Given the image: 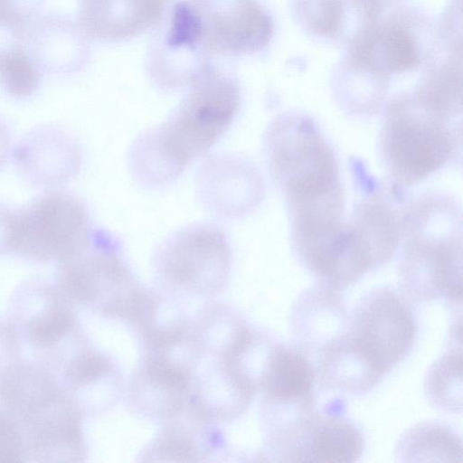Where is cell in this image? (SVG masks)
I'll list each match as a JSON object with an SVG mask.
<instances>
[{
	"label": "cell",
	"mask_w": 463,
	"mask_h": 463,
	"mask_svg": "<svg viewBox=\"0 0 463 463\" xmlns=\"http://www.w3.org/2000/svg\"><path fill=\"white\" fill-rule=\"evenodd\" d=\"M269 172L281 190L288 220H310L344 213L339 167L332 148L307 116L285 112L264 134Z\"/></svg>",
	"instance_id": "obj_2"
},
{
	"label": "cell",
	"mask_w": 463,
	"mask_h": 463,
	"mask_svg": "<svg viewBox=\"0 0 463 463\" xmlns=\"http://www.w3.org/2000/svg\"><path fill=\"white\" fill-rule=\"evenodd\" d=\"M10 150V137L6 128L0 122V166L5 162Z\"/></svg>",
	"instance_id": "obj_29"
},
{
	"label": "cell",
	"mask_w": 463,
	"mask_h": 463,
	"mask_svg": "<svg viewBox=\"0 0 463 463\" xmlns=\"http://www.w3.org/2000/svg\"><path fill=\"white\" fill-rule=\"evenodd\" d=\"M56 288L72 303L125 318L139 290L118 256L117 241L102 230H93L81 252L59 262Z\"/></svg>",
	"instance_id": "obj_8"
},
{
	"label": "cell",
	"mask_w": 463,
	"mask_h": 463,
	"mask_svg": "<svg viewBox=\"0 0 463 463\" xmlns=\"http://www.w3.org/2000/svg\"><path fill=\"white\" fill-rule=\"evenodd\" d=\"M14 209L0 203V254L10 253Z\"/></svg>",
	"instance_id": "obj_28"
},
{
	"label": "cell",
	"mask_w": 463,
	"mask_h": 463,
	"mask_svg": "<svg viewBox=\"0 0 463 463\" xmlns=\"http://www.w3.org/2000/svg\"><path fill=\"white\" fill-rule=\"evenodd\" d=\"M153 444L148 456L162 460L195 461L200 456L194 436L186 429L169 426Z\"/></svg>",
	"instance_id": "obj_26"
},
{
	"label": "cell",
	"mask_w": 463,
	"mask_h": 463,
	"mask_svg": "<svg viewBox=\"0 0 463 463\" xmlns=\"http://www.w3.org/2000/svg\"><path fill=\"white\" fill-rule=\"evenodd\" d=\"M41 0H0V26L20 34Z\"/></svg>",
	"instance_id": "obj_27"
},
{
	"label": "cell",
	"mask_w": 463,
	"mask_h": 463,
	"mask_svg": "<svg viewBox=\"0 0 463 463\" xmlns=\"http://www.w3.org/2000/svg\"><path fill=\"white\" fill-rule=\"evenodd\" d=\"M196 191L210 213L222 218H237L259 204L263 182L249 160L235 155H220L209 157L198 169Z\"/></svg>",
	"instance_id": "obj_13"
},
{
	"label": "cell",
	"mask_w": 463,
	"mask_h": 463,
	"mask_svg": "<svg viewBox=\"0 0 463 463\" xmlns=\"http://www.w3.org/2000/svg\"><path fill=\"white\" fill-rule=\"evenodd\" d=\"M163 10L164 0H80L79 24L91 37L122 40L152 26Z\"/></svg>",
	"instance_id": "obj_17"
},
{
	"label": "cell",
	"mask_w": 463,
	"mask_h": 463,
	"mask_svg": "<svg viewBox=\"0 0 463 463\" xmlns=\"http://www.w3.org/2000/svg\"><path fill=\"white\" fill-rule=\"evenodd\" d=\"M93 230L84 203L61 192L45 193L14 209L10 253L46 262L64 261L81 252Z\"/></svg>",
	"instance_id": "obj_7"
},
{
	"label": "cell",
	"mask_w": 463,
	"mask_h": 463,
	"mask_svg": "<svg viewBox=\"0 0 463 463\" xmlns=\"http://www.w3.org/2000/svg\"><path fill=\"white\" fill-rule=\"evenodd\" d=\"M461 348H453L438 359L425 381V393L436 407L447 411H461Z\"/></svg>",
	"instance_id": "obj_23"
},
{
	"label": "cell",
	"mask_w": 463,
	"mask_h": 463,
	"mask_svg": "<svg viewBox=\"0 0 463 463\" xmlns=\"http://www.w3.org/2000/svg\"><path fill=\"white\" fill-rule=\"evenodd\" d=\"M40 83V71L20 46L0 51V84L12 97L26 98Z\"/></svg>",
	"instance_id": "obj_25"
},
{
	"label": "cell",
	"mask_w": 463,
	"mask_h": 463,
	"mask_svg": "<svg viewBox=\"0 0 463 463\" xmlns=\"http://www.w3.org/2000/svg\"><path fill=\"white\" fill-rule=\"evenodd\" d=\"M364 448V435L353 421L316 408L285 432L279 458L285 462H354Z\"/></svg>",
	"instance_id": "obj_12"
},
{
	"label": "cell",
	"mask_w": 463,
	"mask_h": 463,
	"mask_svg": "<svg viewBox=\"0 0 463 463\" xmlns=\"http://www.w3.org/2000/svg\"><path fill=\"white\" fill-rule=\"evenodd\" d=\"M340 292L317 281L303 291L293 306L291 326L296 345L311 361L345 326L348 313Z\"/></svg>",
	"instance_id": "obj_15"
},
{
	"label": "cell",
	"mask_w": 463,
	"mask_h": 463,
	"mask_svg": "<svg viewBox=\"0 0 463 463\" xmlns=\"http://www.w3.org/2000/svg\"><path fill=\"white\" fill-rule=\"evenodd\" d=\"M316 373L310 358L297 345L273 344L266 359L259 392L269 402L315 399Z\"/></svg>",
	"instance_id": "obj_21"
},
{
	"label": "cell",
	"mask_w": 463,
	"mask_h": 463,
	"mask_svg": "<svg viewBox=\"0 0 463 463\" xmlns=\"http://www.w3.org/2000/svg\"><path fill=\"white\" fill-rule=\"evenodd\" d=\"M397 460L461 462L459 436L439 422H421L402 434L395 448Z\"/></svg>",
	"instance_id": "obj_22"
},
{
	"label": "cell",
	"mask_w": 463,
	"mask_h": 463,
	"mask_svg": "<svg viewBox=\"0 0 463 463\" xmlns=\"http://www.w3.org/2000/svg\"><path fill=\"white\" fill-rule=\"evenodd\" d=\"M72 304L56 287L39 282L23 286L14 298L8 324L36 350L44 367L60 366L83 343Z\"/></svg>",
	"instance_id": "obj_10"
},
{
	"label": "cell",
	"mask_w": 463,
	"mask_h": 463,
	"mask_svg": "<svg viewBox=\"0 0 463 463\" xmlns=\"http://www.w3.org/2000/svg\"><path fill=\"white\" fill-rule=\"evenodd\" d=\"M377 4H379L383 9L385 7H392L393 5H396L397 3L401 2L402 0H373Z\"/></svg>",
	"instance_id": "obj_30"
},
{
	"label": "cell",
	"mask_w": 463,
	"mask_h": 463,
	"mask_svg": "<svg viewBox=\"0 0 463 463\" xmlns=\"http://www.w3.org/2000/svg\"><path fill=\"white\" fill-rule=\"evenodd\" d=\"M192 86L167 118L129 148V172L144 187L173 183L225 134L239 111L240 89L229 77L205 71Z\"/></svg>",
	"instance_id": "obj_1"
},
{
	"label": "cell",
	"mask_w": 463,
	"mask_h": 463,
	"mask_svg": "<svg viewBox=\"0 0 463 463\" xmlns=\"http://www.w3.org/2000/svg\"><path fill=\"white\" fill-rule=\"evenodd\" d=\"M232 250L216 224L197 222L179 229L158 247L156 267L169 285L200 295L220 292L226 284Z\"/></svg>",
	"instance_id": "obj_9"
},
{
	"label": "cell",
	"mask_w": 463,
	"mask_h": 463,
	"mask_svg": "<svg viewBox=\"0 0 463 463\" xmlns=\"http://www.w3.org/2000/svg\"><path fill=\"white\" fill-rule=\"evenodd\" d=\"M346 225L370 271L388 262L399 245L401 220L380 196H371L360 202Z\"/></svg>",
	"instance_id": "obj_20"
},
{
	"label": "cell",
	"mask_w": 463,
	"mask_h": 463,
	"mask_svg": "<svg viewBox=\"0 0 463 463\" xmlns=\"http://www.w3.org/2000/svg\"><path fill=\"white\" fill-rule=\"evenodd\" d=\"M461 36L447 23L436 24L423 10L393 5L345 49L338 65L368 80L387 95L392 80L420 73Z\"/></svg>",
	"instance_id": "obj_4"
},
{
	"label": "cell",
	"mask_w": 463,
	"mask_h": 463,
	"mask_svg": "<svg viewBox=\"0 0 463 463\" xmlns=\"http://www.w3.org/2000/svg\"><path fill=\"white\" fill-rule=\"evenodd\" d=\"M421 105L411 90L388 101L379 137L383 163L402 187L415 185L441 168L461 146V128Z\"/></svg>",
	"instance_id": "obj_5"
},
{
	"label": "cell",
	"mask_w": 463,
	"mask_h": 463,
	"mask_svg": "<svg viewBox=\"0 0 463 463\" xmlns=\"http://www.w3.org/2000/svg\"><path fill=\"white\" fill-rule=\"evenodd\" d=\"M289 8L304 33L345 49L364 34L383 11L373 0H290Z\"/></svg>",
	"instance_id": "obj_14"
},
{
	"label": "cell",
	"mask_w": 463,
	"mask_h": 463,
	"mask_svg": "<svg viewBox=\"0 0 463 463\" xmlns=\"http://www.w3.org/2000/svg\"><path fill=\"white\" fill-rule=\"evenodd\" d=\"M197 45L220 55L249 54L270 42L274 24L257 0H190Z\"/></svg>",
	"instance_id": "obj_11"
},
{
	"label": "cell",
	"mask_w": 463,
	"mask_h": 463,
	"mask_svg": "<svg viewBox=\"0 0 463 463\" xmlns=\"http://www.w3.org/2000/svg\"><path fill=\"white\" fill-rule=\"evenodd\" d=\"M401 292L413 302L445 299L461 304L462 225L457 202L442 193L425 194L401 219Z\"/></svg>",
	"instance_id": "obj_3"
},
{
	"label": "cell",
	"mask_w": 463,
	"mask_h": 463,
	"mask_svg": "<svg viewBox=\"0 0 463 463\" xmlns=\"http://www.w3.org/2000/svg\"><path fill=\"white\" fill-rule=\"evenodd\" d=\"M23 174L42 185L66 182L80 169L81 153L64 131L43 128L28 134L14 154Z\"/></svg>",
	"instance_id": "obj_16"
},
{
	"label": "cell",
	"mask_w": 463,
	"mask_h": 463,
	"mask_svg": "<svg viewBox=\"0 0 463 463\" xmlns=\"http://www.w3.org/2000/svg\"><path fill=\"white\" fill-rule=\"evenodd\" d=\"M417 321L411 301L392 287L364 293L335 339L378 381L411 352Z\"/></svg>",
	"instance_id": "obj_6"
},
{
	"label": "cell",
	"mask_w": 463,
	"mask_h": 463,
	"mask_svg": "<svg viewBox=\"0 0 463 463\" xmlns=\"http://www.w3.org/2000/svg\"><path fill=\"white\" fill-rule=\"evenodd\" d=\"M256 392L222 358L191 380L188 404L204 421L229 420L241 414Z\"/></svg>",
	"instance_id": "obj_19"
},
{
	"label": "cell",
	"mask_w": 463,
	"mask_h": 463,
	"mask_svg": "<svg viewBox=\"0 0 463 463\" xmlns=\"http://www.w3.org/2000/svg\"><path fill=\"white\" fill-rule=\"evenodd\" d=\"M193 376L162 362L144 358L133 376L131 404L150 417L170 420L188 404Z\"/></svg>",
	"instance_id": "obj_18"
},
{
	"label": "cell",
	"mask_w": 463,
	"mask_h": 463,
	"mask_svg": "<svg viewBox=\"0 0 463 463\" xmlns=\"http://www.w3.org/2000/svg\"><path fill=\"white\" fill-rule=\"evenodd\" d=\"M249 328L223 308H213L203 317L194 335L202 351L228 356Z\"/></svg>",
	"instance_id": "obj_24"
}]
</instances>
